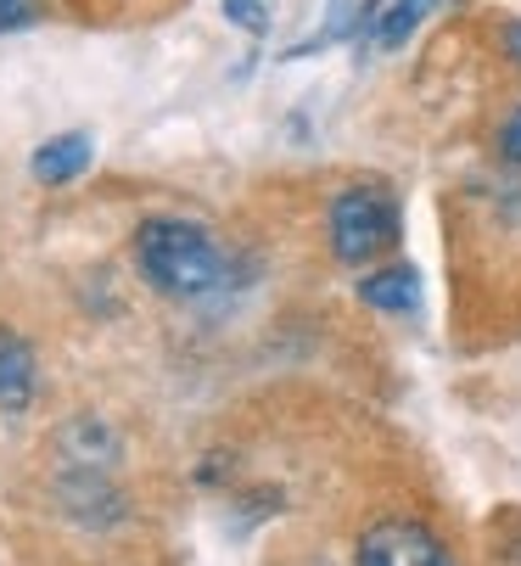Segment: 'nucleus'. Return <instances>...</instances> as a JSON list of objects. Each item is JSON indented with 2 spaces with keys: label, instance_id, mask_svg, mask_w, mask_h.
<instances>
[{
  "label": "nucleus",
  "instance_id": "1",
  "mask_svg": "<svg viewBox=\"0 0 521 566\" xmlns=\"http://www.w3.org/2000/svg\"><path fill=\"white\" fill-rule=\"evenodd\" d=\"M135 264L168 297H208L225 281V248L213 241V230L174 213H157L135 230Z\"/></svg>",
  "mask_w": 521,
  "mask_h": 566
},
{
  "label": "nucleus",
  "instance_id": "2",
  "mask_svg": "<svg viewBox=\"0 0 521 566\" xmlns=\"http://www.w3.org/2000/svg\"><path fill=\"white\" fill-rule=\"evenodd\" d=\"M398 248V202L387 186H347L331 202V253L342 264H371Z\"/></svg>",
  "mask_w": 521,
  "mask_h": 566
},
{
  "label": "nucleus",
  "instance_id": "3",
  "mask_svg": "<svg viewBox=\"0 0 521 566\" xmlns=\"http://www.w3.org/2000/svg\"><path fill=\"white\" fill-rule=\"evenodd\" d=\"M354 566H455V549L415 516H376L354 544Z\"/></svg>",
  "mask_w": 521,
  "mask_h": 566
},
{
  "label": "nucleus",
  "instance_id": "4",
  "mask_svg": "<svg viewBox=\"0 0 521 566\" xmlns=\"http://www.w3.org/2000/svg\"><path fill=\"white\" fill-rule=\"evenodd\" d=\"M56 500H62V511H67L73 522H84V527H113V522H124V494L113 489V471L62 465Z\"/></svg>",
  "mask_w": 521,
  "mask_h": 566
},
{
  "label": "nucleus",
  "instance_id": "5",
  "mask_svg": "<svg viewBox=\"0 0 521 566\" xmlns=\"http://www.w3.org/2000/svg\"><path fill=\"white\" fill-rule=\"evenodd\" d=\"M91 157H96V140L84 135V129L51 135V140L34 151V180H40V186H67V180H79L84 169H91Z\"/></svg>",
  "mask_w": 521,
  "mask_h": 566
},
{
  "label": "nucleus",
  "instance_id": "6",
  "mask_svg": "<svg viewBox=\"0 0 521 566\" xmlns=\"http://www.w3.org/2000/svg\"><path fill=\"white\" fill-rule=\"evenodd\" d=\"M124 454L118 432L96 416H79L67 432H62V465H91V471H113Z\"/></svg>",
  "mask_w": 521,
  "mask_h": 566
},
{
  "label": "nucleus",
  "instance_id": "7",
  "mask_svg": "<svg viewBox=\"0 0 521 566\" xmlns=\"http://www.w3.org/2000/svg\"><path fill=\"white\" fill-rule=\"evenodd\" d=\"M360 297H365L371 308H382V314H415V303H420V275H415V264L371 270V275L360 281Z\"/></svg>",
  "mask_w": 521,
  "mask_h": 566
},
{
  "label": "nucleus",
  "instance_id": "8",
  "mask_svg": "<svg viewBox=\"0 0 521 566\" xmlns=\"http://www.w3.org/2000/svg\"><path fill=\"white\" fill-rule=\"evenodd\" d=\"M34 398V348L0 326V410H23Z\"/></svg>",
  "mask_w": 521,
  "mask_h": 566
},
{
  "label": "nucleus",
  "instance_id": "9",
  "mask_svg": "<svg viewBox=\"0 0 521 566\" xmlns=\"http://www.w3.org/2000/svg\"><path fill=\"white\" fill-rule=\"evenodd\" d=\"M438 7V0H393V7L382 12V23H376V40L393 51V45H404L415 29H420V18Z\"/></svg>",
  "mask_w": 521,
  "mask_h": 566
},
{
  "label": "nucleus",
  "instance_id": "10",
  "mask_svg": "<svg viewBox=\"0 0 521 566\" xmlns=\"http://www.w3.org/2000/svg\"><path fill=\"white\" fill-rule=\"evenodd\" d=\"M219 12H225L241 34H270V23H275V0H219Z\"/></svg>",
  "mask_w": 521,
  "mask_h": 566
},
{
  "label": "nucleus",
  "instance_id": "11",
  "mask_svg": "<svg viewBox=\"0 0 521 566\" xmlns=\"http://www.w3.org/2000/svg\"><path fill=\"white\" fill-rule=\"evenodd\" d=\"M34 23V0H0V34Z\"/></svg>",
  "mask_w": 521,
  "mask_h": 566
},
{
  "label": "nucleus",
  "instance_id": "12",
  "mask_svg": "<svg viewBox=\"0 0 521 566\" xmlns=\"http://www.w3.org/2000/svg\"><path fill=\"white\" fill-rule=\"evenodd\" d=\"M499 151L510 157V164H521V107L510 113V124L499 129Z\"/></svg>",
  "mask_w": 521,
  "mask_h": 566
},
{
  "label": "nucleus",
  "instance_id": "13",
  "mask_svg": "<svg viewBox=\"0 0 521 566\" xmlns=\"http://www.w3.org/2000/svg\"><path fill=\"white\" fill-rule=\"evenodd\" d=\"M504 45H510V56H515V62H521V23H515V29H510V34H504Z\"/></svg>",
  "mask_w": 521,
  "mask_h": 566
}]
</instances>
